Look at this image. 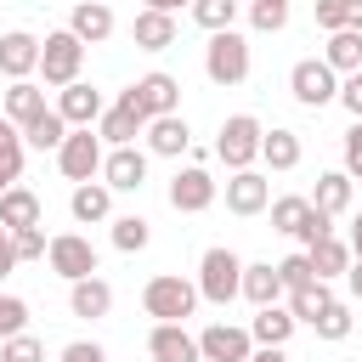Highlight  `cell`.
<instances>
[{
	"label": "cell",
	"instance_id": "24",
	"mask_svg": "<svg viewBox=\"0 0 362 362\" xmlns=\"http://www.w3.org/2000/svg\"><path fill=\"white\" fill-rule=\"evenodd\" d=\"M300 158H305V147H300L294 130H283V124L260 130V164L266 170H300Z\"/></svg>",
	"mask_w": 362,
	"mask_h": 362
},
{
	"label": "cell",
	"instance_id": "4",
	"mask_svg": "<svg viewBox=\"0 0 362 362\" xmlns=\"http://www.w3.org/2000/svg\"><path fill=\"white\" fill-rule=\"evenodd\" d=\"M102 153H107V141L96 136V124H68V136L57 147V170L68 181H96L102 175Z\"/></svg>",
	"mask_w": 362,
	"mask_h": 362
},
{
	"label": "cell",
	"instance_id": "12",
	"mask_svg": "<svg viewBox=\"0 0 362 362\" xmlns=\"http://www.w3.org/2000/svg\"><path fill=\"white\" fill-rule=\"evenodd\" d=\"M141 130H147V119H141V107H136L124 90H119V102H113V107H102V119H96V136H102L107 147H130Z\"/></svg>",
	"mask_w": 362,
	"mask_h": 362
},
{
	"label": "cell",
	"instance_id": "20",
	"mask_svg": "<svg viewBox=\"0 0 362 362\" xmlns=\"http://www.w3.org/2000/svg\"><path fill=\"white\" fill-rule=\"evenodd\" d=\"M68 34H74L79 45H102V40H113V6H102V0H79V6L68 11Z\"/></svg>",
	"mask_w": 362,
	"mask_h": 362
},
{
	"label": "cell",
	"instance_id": "1",
	"mask_svg": "<svg viewBox=\"0 0 362 362\" xmlns=\"http://www.w3.org/2000/svg\"><path fill=\"white\" fill-rule=\"evenodd\" d=\"M141 311H147L153 322H187V317L198 311V283H187V277H175V272H158V277H147V288H141Z\"/></svg>",
	"mask_w": 362,
	"mask_h": 362
},
{
	"label": "cell",
	"instance_id": "22",
	"mask_svg": "<svg viewBox=\"0 0 362 362\" xmlns=\"http://www.w3.org/2000/svg\"><path fill=\"white\" fill-rule=\"evenodd\" d=\"M45 107H51V102H45V85H40V79H11V90L0 96V113H6L17 130H23L34 113H45Z\"/></svg>",
	"mask_w": 362,
	"mask_h": 362
},
{
	"label": "cell",
	"instance_id": "46",
	"mask_svg": "<svg viewBox=\"0 0 362 362\" xmlns=\"http://www.w3.org/2000/svg\"><path fill=\"white\" fill-rule=\"evenodd\" d=\"M243 362H288V345H255Z\"/></svg>",
	"mask_w": 362,
	"mask_h": 362
},
{
	"label": "cell",
	"instance_id": "21",
	"mask_svg": "<svg viewBox=\"0 0 362 362\" xmlns=\"http://www.w3.org/2000/svg\"><path fill=\"white\" fill-rule=\"evenodd\" d=\"M102 107H107V96H102L96 85H85V79H74V85L57 90V113H62L68 124H96Z\"/></svg>",
	"mask_w": 362,
	"mask_h": 362
},
{
	"label": "cell",
	"instance_id": "54",
	"mask_svg": "<svg viewBox=\"0 0 362 362\" xmlns=\"http://www.w3.org/2000/svg\"><path fill=\"white\" fill-rule=\"evenodd\" d=\"M283 6H288V0H283Z\"/></svg>",
	"mask_w": 362,
	"mask_h": 362
},
{
	"label": "cell",
	"instance_id": "39",
	"mask_svg": "<svg viewBox=\"0 0 362 362\" xmlns=\"http://www.w3.org/2000/svg\"><path fill=\"white\" fill-rule=\"evenodd\" d=\"M45 243H51V238H45V226H17V232H11L17 266H23V260H45Z\"/></svg>",
	"mask_w": 362,
	"mask_h": 362
},
{
	"label": "cell",
	"instance_id": "19",
	"mask_svg": "<svg viewBox=\"0 0 362 362\" xmlns=\"http://www.w3.org/2000/svg\"><path fill=\"white\" fill-rule=\"evenodd\" d=\"M34 68H40V40L28 28L0 34V74L6 79H34Z\"/></svg>",
	"mask_w": 362,
	"mask_h": 362
},
{
	"label": "cell",
	"instance_id": "5",
	"mask_svg": "<svg viewBox=\"0 0 362 362\" xmlns=\"http://www.w3.org/2000/svg\"><path fill=\"white\" fill-rule=\"evenodd\" d=\"M79 68H85V45L68 34V28H57V34H45L40 40V79L51 85V90H62V85H74L79 79Z\"/></svg>",
	"mask_w": 362,
	"mask_h": 362
},
{
	"label": "cell",
	"instance_id": "33",
	"mask_svg": "<svg viewBox=\"0 0 362 362\" xmlns=\"http://www.w3.org/2000/svg\"><path fill=\"white\" fill-rule=\"evenodd\" d=\"M107 226H113V249H119V255H141V249L153 243V221H147V215H113Z\"/></svg>",
	"mask_w": 362,
	"mask_h": 362
},
{
	"label": "cell",
	"instance_id": "34",
	"mask_svg": "<svg viewBox=\"0 0 362 362\" xmlns=\"http://www.w3.org/2000/svg\"><path fill=\"white\" fill-rule=\"evenodd\" d=\"M272 209V232H283V238H300V226H305V215H311V198H272L266 204Z\"/></svg>",
	"mask_w": 362,
	"mask_h": 362
},
{
	"label": "cell",
	"instance_id": "50",
	"mask_svg": "<svg viewBox=\"0 0 362 362\" xmlns=\"http://www.w3.org/2000/svg\"><path fill=\"white\" fill-rule=\"evenodd\" d=\"M345 28H362V0H351V6H345Z\"/></svg>",
	"mask_w": 362,
	"mask_h": 362
},
{
	"label": "cell",
	"instance_id": "14",
	"mask_svg": "<svg viewBox=\"0 0 362 362\" xmlns=\"http://www.w3.org/2000/svg\"><path fill=\"white\" fill-rule=\"evenodd\" d=\"M249 351H255L249 328H232V322H209V328L198 334V356H204V362H243Z\"/></svg>",
	"mask_w": 362,
	"mask_h": 362
},
{
	"label": "cell",
	"instance_id": "37",
	"mask_svg": "<svg viewBox=\"0 0 362 362\" xmlns=\"http://www.w3.org/2000/svg\"><path fill=\"white\" fill-rule=\"evenodd\" d=\"M249 23H255L260 34H283V28H288V6H283V0H249Z\"/></svg>",
	"mask_w": 362,
	"mask_h": 362
},
{
	"label": "cell",
	"instance_id": "6",
	"mask_svg": "<svg viewBox=\"0 0 362 362\" xmlns=\"http://www.w3.org/2000/svg\"><path fill=\"white\" fill-rule=\"evenodd\" d=\"M260 119L255 113H232V119H221V136H215V158L226 164V170H249L255 158H260Z\"/></svg>",
	"mask_w": 362,
	"mask_h": 362
},
{
	"label": "cell",
	"instance_id": "30",
	"mask_svg": "<svg viewBox=\"0 0 362 362\" xmlns=\"http://www.w3.org/2000/svg\"><path fill=\"white\" fill-rule=\"evenodd\" d=\"M351 192H356V181H351L345 170H322V175H317V192H311V204H317V209H328V215H345V209H351Z\"/></svg>",
	"mask_w": 362,
	"mask_h": 362
},
{
	"label": "cell",
	"instance_id": "49",
	"mask_svg": "<svg viewBox=\"0 0 362 362\" xmlns=\"http://www.w3.org/2000/svg\"><path fill=\"white\" fill-rule=\"evenodd\" d=\"M181 6H192V0H147V11H170V17H175Z\"/></svg>",
	"mask_w": 362,
	"mask_h": 362
},
{
	"label": "cell",
	"instance_id": "26",
	"mask_svg": "<svg viewBox=\"0 0 362 362\" xmlns=\"http://www.w3.org/2000/svg\"><path fill=\"white\" fill-rule=\"evenodd\" d=\"M238 294H243L249 305H277V300H283V277H277V266H272V260H249Z\"/></svg>",
	"mask_w": 362,
	"mask_h": 362
},
{
	"label": "cell",
	"instance_id": "42",
	"mask_svg": "<svg viewBox=\"0 0 362 362\" xmlns=\"http://www.w3.org/2000/svg\"><path fill=\"white\" fill-rule=\"evenodd\" d=\"M334 102H339V107H345L351 119H362V68L339 79V96H334Z\"/></svg>",
	"mask_w": 362,
	"mask_h": 362
},
{
	"label": "cell",
	"instance_id": "40",
	"mask_svg": "<svg viewBox=\"0 0 362 362\" xmlns=\"http://www.w3.org/2000/svg\"><path fill=\"white\" fill-rule=\"evenodd\" d=\"M23 328H28V300H17V294L0 288V339H11V334H23Z\"/></svg>",
	"mask_w": 362,
	"mask_h": 362
},
{
	"label": "cell",
	"instance_id": "45",
	"mask_svg": "<svg viewBox=\"0 0 362 362\" xmlns=\"http://www.w3.org/2000/svg\"><path fill=\"white\" fill-rule=\"evenodd\" d=\"M345 6H351V0H317V28H322V34L345 28Z\"/></svg>",
	"mask_w": 362,
	"mask_h": 362
},
{
	"label": "cell",
	"instance_id": "10",
	"mask_svg": "<svg viewBox=\"0 0 362 362\" xmlns=\"http://www.w3.org/2000/svg\"><path fill=\"white\" fill-rule=\"evenodd\" d=\"M124 96L141 107V119H158V113H181V79H175V74H164V68L141 74V79H136Z\"/></svg>",
	"mask_w": 362,
	"mask_h": 362
},
{
	"label": "cell",
	"instance_id": "17",
	"mask_svg": "<svg viewBox=\"0 0 362 362\" xmlns=\"http://www.w3.org/2000/svg\"><path fill=\"white\" fill-rule=\"evenodd\" d=\"M68 215H74L79 226L113 221V187H107V181H74V192H68Z\"/></svg>",
	"mask_w": 362,
	"mask_h": 362
},
{
	"label": "cell",
	"instance_id": "9",
	"mask_svg": "<svg viewBox=\"0 0 362 362\" xmlns=\"http://www.w3.org/2000/svg\"><path fill=\"white\" fill-rule=\"evenodd\" d=\"M215 198H221V187H215V175L204 164H187V170L170 175V209L175 215H204Z\"/></svg>",
	"mask_w": 362,
	"mask_h": 362
},
{
	"label": "cell",
	"instance_id": "7",
	"mask_svg": "<svg viewBox=\"0 0 362 362\" xmlns=\"http://www.w3.org/2000/svg\"><path fill=\"white\" fill-rule=\"evenodd\" d=\"M45 260H51V272H57L62 283H79V277H96V272H102L96 243L79 238V232H57V238L45 243Z\"/></svg>",
	"mask_w": 362,
	"mask_h": 362
},
{
	"label": "cell",
	"instance_id": "29",
	"mask_svg": "<svg viewBox=\"0 0 362 362\" xmlns=\"http://www.w3.org/2000/svg\"><path fill=\"white\" fill-rule=\"evenodd\" d=\"M0 226L17 232V226H40V192L28 187H6L0 192Z\"/></svg>",
	"mask_w": 362,
	"mask_h": 362
},
{
	"label": "cell",
	"instance_id": "16",
	"mask_svg": "<svg viewBox=\"0 0 362 362\" xmlns=\"http://www.w3.org/2000/svg\"><path fill=\"white\" fill-rule=\"evenodd\" d=\"M147 153L153 158H181L187 147H192V130H187V119L181 113H158V119H147Z\"/></svg>",
	"mask_w": 362,
	"mask_h": 362
},
{
	"label": "cell",
	"instance_id": "28",
	"mask_svg": "<svg viewBox=\"0 0 362 362\" xmlns=\"http://www.w3.org/2000/svg\"><path fill=\"white\" fill-rule=\"evenodd\" d=\"M322 62H328L339 79L356 74V68H362V28H334L328 45H322Z\"/></svg>",
	"mask_w": 362,
	"mask_h": 362
},
{
	"label": "cell",
	"instance_id": "35",
	"mask_svg": "<svg viewBox=\"0 0 362 362\" xmlns=\"http://www.w3.org/2000/svg\"><path fill=\"white\" fill-rule=\"evenodd\" d=\"M311 328H317V339L339 345V339L351 334V305H345V300H328V305L317 311V322H311Z\"/></svg>",
	"mask_w": 362,
	"mask_h": 362
},
{
	"label": "cell",
	"instance_id": "52",
	"mask_svg": "<svg viewBox=\"0 0 362 362\" xmlns=\"http://www.w3.org/2000/svg\"><path fill=\"white\" fill-rule=\"evenodd\" d=\"M6 130H11V119H6V113H0V136H6Z\"/></svg>",
	"mask_w": 362,
	"mask_h": 362
},
{
	"label": "cell",
	"instance_id": "31",
	"mask_svg": "<svg viewBox=\"0 0 362 362\" xmlns=\"http://www.w3.org/2000/svg\"><path fill=\"white\" fill-rule=\"evenodd\" d=\"M305 255H311V272H317L322 283L345 277V266H351V243H345V238H322V243H311Z\"/></svg>",
	"mask_w": 362,
	"mask_h": 362
},
{
	"label": "cell",
	"instance_id": "2",
	"mask_svg": "<svg viewBox=\"0 0 362 362\" xmlns=\"http://www.w3.org/2000/svg\"><path fill=\"white\" fill-rule=\"evenodd\" d=\"M238 288H243V260H238L226 243L204 249V260H198V300H209V305H232Z\"/></svg>",
	"mask_w": 362,
	"mask_h": 362
},
{
	"label": "cell",
	"instance_id": "51",
	"mask_svg": "<svg viewBox=\"0 0 362 362\" xmlns=\"http://www.w3.org/2000/svg\"><path fill=\"white\" fill-rule=\"evenodd\" d=\"M0 249H11V232H6V226H0Z\"/></svg>",
	"mask_w": 362,
	"mask_h": 362
},
{
	"label": "cell",
	"instance_id": "15",
	"mask_svg": "<svg viewBox=\"0 0 362 362\" xmlns=\"http://www.w3.org/2000/svg\"><path fill=\"white\" fill-rule=\"evenodd\" d=\"M147 356L153 362H204L198 356V334H187V322H153Z\"/></svg>",
	"mask_w": 362,
	"mask_h": 362
},
{
	"label": "cell",
	"instance_id": "11",
	"mask_svg": "<svg viewBox=\"0 0 362 362\" xmlns=\"http://www.w3.org/2000/svg\"><path fill=\"white\" fill-rule=\"evenodd\" d=\"M147 158H153V153L136 147V141H130V147H107V153H102V181H107L113 192H141V187H147Z\"/></svg>",
	"mask_w": 362,
	"mask_h": 362
},
{
	"label": "cell",
	"instance_id": "3",
	"mask_svg": "<svg viewBox=\"0 0 362 362\" xmlns=\"http://www.w3.org/2000/svg\"><path fill=\"white\" fill-rule=\"evenodd\" d=\"M204 74H209V85H243L249 79V40L238 28H215L204 45Z\"/></svg>",
	"mask_w": 362,
	"mask_h": 362
},
{
	"label": "cell",
	"instance_id": "48",
	"mask_svg": "<svg viewBox=\"0 0 362 362\" xmlns=\"http://www.w3.org/2000/svg\"><path fill=\"white\" fill-rule=\"evenodd\" d=\"M345 243H351V260H362V209L351 215V238H345Z\"/></svg>",
	"mask_w": 362,
	"mask_h": 362
},
{
	"label": "cell",
	"instance_id": "36",
	"mask_svg": "<svg viewBox=\"0 0 362 362\" xmlns=\"http://www.w3.org/2000/svg\"><path fill=\"white\" fill-rule=\"evenodd\" d=\"M187 11H192V23H198V28H209V34L238 23V0H192Z\"/></svg>",
	"mask_w": 362,
	"mask_h": 362
},
{
	"label": "cell",
	"instance_id": "47",
	"mask_svg": "<svg viewBox=\"0 0 362 362\" xmlns=\"http://www.w3.org/2000/svg\"><path fill=\"white\" fill-rule=\"evenodd\" d=\"M345 288H351V300H362V260L345 266Z\"/></svg>",
	"mask_w": 362,
	"mask_h": 362
},
{
	"label": "cell",
	"instance_id": "43",
	"mask_svg": "<svg viewBox=\"0 0 362 362\" xmlns=\"http://www.w3.org/2000/svg\"><path fill=\"white\" fill-rule=\"evenodd\" d=\"M345 175L362 181V119H351V130H345Z\"/></svg>",
	"mask_w": 362,
	"mask_h": 362
},
{
	"label": "cell",
	"instance_id": "8",
	"mask_svg": "<svg viewBox=\"0 0 362 362\" xmlns=\"http://www.w3.org/2000/svg\"><path fill=\"white\" fill-rule=\"evenodd\" d=\"M288 90H294L300 107H328V102L339 96V74H334L322 57H300V62L288 68Z\"/></svg>",
	"mask_w": 362,
	"mask_h": 362
},
{
	"label": "cell",
	"instance_id": "23",
	"mask_svg": "<svg viewBox=\"0 0 362 362\" xmlns=\"http://www.w3.org/2000/svg\"><path fill=\"white\" fill-rule=\"evenodd\" d=\"M294 328H300V322H294V311L277 300V305H255L249 339H255V345H288V339H294Z\"/></svg>",
	"mask_w": 362,
	"mask_h": 362
},
{
	"label": "cell",
	"instance_id": "41",
	"mask_svg": "<svg viewBox=\"0 0 362 362\" xmlns=\"http://www.w3.org/2000/svg\"><path fill=\"white\" fill-rule=\"evenodd\" d=\"M277 277H283V294H288V288H300V283H311V277H317V272H311V255L300 249V255L277 260Z\"/></svg>",
	"mask_w": 362,
	"mask_h": 362
},
{
	"label": "cell",
	"instance_id": "13",
	"mask_svg": "<svg viewBox=\"0 0 362 362\" xmlns=\"http://www.w3.org/2000/svg\"><path fill=\"white\" fill-rule=\"evenodd\" d=\"M266 204H272V181H266L255 164L226 175V209H232V215H260Z\"/></svg>",
	"mask_w": 362,
	"mask_h": 362
},
{
	"label": "cell",
	"instance_id": "25",
	"mask_svg": "<svg viewBox=\"0 0 362 362\" xmlns=\"http://www.w3.org/2000/svg\"><path fill=\"white\" fill-rule=\"evenodd\" d=\"M130 40L141 45V51H170L175 45V17L170 11H136V23H130Z\"/></svg>",
	"mask_w": 362,
	"mask_h": 362
},
{
	"label": "cell",
	"instance_id": "27",
	"mask_svg": "<svg viewBox=\"0 0 362 362\" xmlns=\"http://www.w3.org/2000/svg\"><path fill=\"white\" fill-rule=\"evenodd\" d=\"M17 136H23V147H34V153H57V147H62V136H68V119H62L57 107H45V113H34Z\"/></svg>",
	"mask_w": 362,
	"mask_h": 362
},
{
	"label": "cell",
	"instance_id": "38",
	"mask_svg": "<svg viewBox=\"0 0 362 362\" xmlns=\"http://www.w3.org/2000/svg\"><path fill=\"white\" fill-rule=\"evenodd\" d=\"M0 362H45V345L23 328V334H11V339H0Z\"/></svg>",
	"mask_w": 362,
	"mask_h": 362
},
{
	"label": "cell",
	"instance_id": "44",
	"mask_svg": "<svg viewBox=\"0 0 362 362\" xmlns=\"http://www.w3.org/2000/svg\"><path fill=\"white\" fill-rule=\"evenodd\" d=\"M57 362H107V351H102V345H96V339H68V345H62V356H57Z\"/></svg>",
	"mask_w": 362,
	"mask_h": 362
},
{
	"label": "cell",
	"instance_id": "53",
	"mask_svg": "<svg viewBox=\"0 0 362 362\" xmlns=\"http://www.w3.org/2000/svg\"><path fill=\"white\" fill-rule=\"evenodd\" d=\"M102 6H113V0H102Z\"/></svg>",
	"mask_w": 362,
	"mask_h": 362
},
{
	"label": "cell",
	"instance_id": "32",
	"mask_svg": "<svg viewBox=\"0 0 362 362\" xmlns=\"http://www.w3.org/2000/svg\"><path fill=\"white\" fill-rule=\"evenodd\" d=\"M283 300H288V311H294V322H305V328H311V322H317V311H322V305L334 300V288H328L322 277H311V283H300V288H288Z\"/></svg>",
	"mask_w": 362,
	"mask_h": 362
},
{
	"label": "cell",
	"instance_id": "18",
	"mask_svg": "<svg viewBox=\"0 0 362 362\" xmlns=\"http://www.w3.org/2000/svg\"><path fill=\"white\" fill-rule=\"evenodd\" d=\"M68 311L74 317H85V322H102L107 311H113V283L96 272V277H79V283H68Z\"/></svg>",
	"mask_w": 362,
	"mask_h": 362
}]
</instances>
